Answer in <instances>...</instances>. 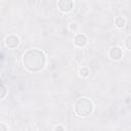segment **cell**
<instances>
[{"mask_svg": "<svg viewBox=\"0 0 131 131\" xmlns=\"http://www.w3.org/2000/svg\"><path fill=\"white\" fill-rule=\"evenodd\" d=\"M46 54L39 48H30L23 55L24 68L30 73L41 72L46 66Z\"/></svg>", "mask_w": 131, "mask_h": 131, "instance_id": "1", "label": "cell"}, {"mask_svg": "<svg viewBox=\"0 0 131 131\" xmlns=\"http://www.w3.org/2000/svg\"><path fill=\"white\" fill-rule=\"evenodd\" d=\"M94 111V104L88 97H80L74 104V112L80 118L89 117Z\"/></svg>", "mask_w": 131, "mask_h": 131, "instance_id": "2", "label": "cell"}, {"mask_svg": "<svg viewBox=\"0 0 131 131\" xmlns=\"http://www.w3.org/2000/svg\"><path fill=\"white\" fill-rule=\"evenodd\" d=\"M19 43H20L19 37L14 35V34L7 35L5 37V39H4V44H5V46L8 49H15V48H17Z\"/></svg>", "mask_w": 131, "mask_h": 131, "instance_id": "3", "label": "cell"}, {"mask_svg": "<svg viewBox=\"0 0 131 131\" xmlns=\"http://www.w3.org/2000/svg\"><path fill=\"white\" fill-rule=\"evenodd\" d=\"M123 49L120 46H112L107 51V56L115 61L121 60L123 57Z\"/></svg>", "mask_w": 131, "mask_h": 131, "instance_id": "4", "label": "cell"}, {"mask_svg": "<svg viewBox=\"0 0 131 131\" xmlns=\"http://www.w3.org/2000/svg\"><path fill=\"white\" fill-rule=\"evenodd\" d=\"M74 5H75V3L73 0H59L57 2V7H58L59 11H61L63 13L72 11V9L74 8Z\"/></svg>", "mask_w": 131, "mask_h": 131, "instance_id": "5", "label": "cell"}, {"mask_svg": "<svg viewBox=\"0 0 131 131\" xmlns=\"http://www.w3.org/2000/svg\"><path fill=\"white\" fill-rule=\"evenodd\" d=\"M88 43V38L85 34L83 33H77L74 37V44L79 47V48H82V47H85Z\"/></svg>", "mask_w": 131, "mask_h": 131, "instance_id": "6", "label": "cell"}, {"mask_svg": "<svg viewBox=\"0 0 131 131\" xmlns=\"http://www.w3.org/2000/svg\"><path fill=\"white\" fill-rule=\"evenodd\" d=\"M126 18L124 16H116L114 18V25L117 29H123L125 26H126Z\"/></svg>", "mask_w": 131, "mask_h": 131, "instance_id": "7", "label": "cell"}, {"mask_svg": "<svg viewBox=\"0 0 131 131\" xmlns=\"http://www.w3.org/2000/svg\"><path fill=\"white\" fill-rule=\"evenodd\" d=\"M78 73H79V76H80L81 78H83V79H86V78H88V77L90 76V70H89L87 67H82V68H80Z\"/></svg>", "mask_w": 131, "mask_h": 131, "instance_id": "8", "label": "cell"}, {"mask_svg": "<svg viewBox=\"0 0 131 131\" xmlns=\"http://www.w3.org/2000/svg\"><path fill=\"white\" fill-rule=\"evenodd\" d=\"M68 29H69V31L72 32V33H77L78 30H79V24H78L77 21H71V23H69V25H68Z\"/></svg>", "mask_w": 131, "mask_h": 131, "instance_id": "9", "label": "cell"}, {"mask_svg": "<svg viewBox=\"0 0 131 131\" xmlns=\"http://www.w3.org/2000/svg\"><path fill=\"white\" fill-rule=\"evenodd\" d=\"M7 87L3 84V83H0V99H3L6 97L7 95Z\"/></svg>", "mask_w": 131, "mask_h": 131, "instance_id": "10", "label": "cell"}, {"mask_svg": "<svg viewBox=\"0 0 131 131\" xmlns=\"http://www.w3.org/2000/svg\"><path fill=\"white\" fill-rule=\"evenodd\" d=\"M124 45H125L127 50H131V36L130 35H128L126 37V39L124 41Z\"/></svg>", "mask_w": 131, "mask_h": 131, "instance_id": "11", "label": "cell"}, {"mask_svg": "<svg viewBox=\"0 0 131 131\" xmlns=\"http://www.w3.org/2000/svg\"><path fill=\"white\" fill-rule=\"evenodd\" d=\"M0 131H8V127L5 123L0 122Z\"/></svg>", "mask_w": 131, "mask_h": 131, "instance_id": "12", "label": "cell"}, {"mask_svg": "<svg viewBox=\"0 0 131 131\" xmlns=\"http://www.w3.org/2000/svg\"><path fill=\"white\" fill-rule=\"evenodd\" d=\"M64 126L63 125H56L54 127V131H64Z\"/></svg>", "mask_w": 131, "mask_h": 131, "instance_id": "13", "label": "cell"}]
</instances>
